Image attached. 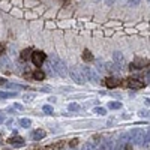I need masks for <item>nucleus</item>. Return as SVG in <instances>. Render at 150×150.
<instances>
[{"label":"nucleus","instance_id":"nucleus-25","mask_svg":"<svg viewBox=\"0 0 150 150\" xmlns=\"http://www.w3.org/2000/svg\"><path fill=\"white\" fill-rule=\"evenodd\" d=\"M122 2H123V3H125V5H126V2H128V0H122Z\"/></svg>","mask_w":150,"mask_h":150},{"label":"nucleus","instance_id":"nucleus-22","mask_svg":"<svg viewBox=\"0 0 150 150\" xmlns=\"http://www.w3.org/2000/svg\"><path fill=\"white\" fill-rule=\"evenodd\" d=\"M6 83V80L5 78H2V77H0V86H2V84H5Z\"/></svg>","mask_w":150,"mask_h":150},{"label":"nucleus","instance_id":"nucleus-3","mask_svg":"<svg viewBox=\"0 0 150 150\" xmlns=\"http://www.w3.org/2000/svg\"><path fill=\"white\" fill-rule=\"evenodd\" d=\"M30 60L33 62V65H35L36 68H39V66L44 65V62L47 60V54H45L44 51H33Z\"/></svg>","mask_w":150,"mask_h":150},{"label":"nucleus","instance_id":"nucleus-1","mask_svg":"<svg viewBox=\"0 0 150 150\" xmlns=\"http://www.w3.org/2000/svg\"><path fill=\"white\" fill-rule=\"evenodd\" d=\"M122 86L129 87V89H143L146 83L141 81L140 78H128V80H122Z\"/></svg>","mask_w":150,"mask_h":150},{"label":"nucleus","instance_id":"nucleus-12","mask_svg":"<svg viewBox=\"0 0 150 150\" xmlns=\"http://www.w3.org/2000/svg\"><path fill=\"white\" fill-rule=\"evenodd\" d=\"M44 137H45V132L44 131H36L35 134H33V138L38 141V140H41V138H44Z\"/></svg>","mask_w":150,"mask_h":150},{"label":"nucleus","instance_id":"nucleus-21","mask_svg":"<svg viewBox=\"0 0 150 150\" xmlns=\"http://www.w3.org/2000/svg\"><path fill=\"white\" fill-rule=\"evenodd\" d=\"M69 108H71V110H78V105H77V104H71Z\"/></svg>","mask_w":150,"mask_h":150},{"label":"nucleus","instance_id":"nucleus-20","mask_svg":"<svg viewBox=\"0 0 150 150\" xmlns=\"http://www.w3.org/2000/svg\"><path fill=\"white\" fill-rule=\"evenodd\" d=\"M104 2H105V3L108 5V6H111L112 3H114V2H116V0H104Z\"/></svg>","mask_w":150,"mask_h":150},{"label":"nucleus","instance_id":"nucleus-10","mask_svg":"<svg viewBox=\"0 0 150 150\" xmlns=\"http://www.w3.org/2000/svg\"><path fill=\"white\" fill-rule=\"evenodd\" d=\"M83 60L84 62H93V54L89 51V50H84L83 51Z\"/></svg>","mask_w":150,"mask_h":150},{"label":"nucleus","instance_id":"nucleus-2","mask_svg":"<svg viewBox=\"0 0 150 150\" xmlns=\"http://www.w3.org/2000/svg\"><path fill=\"white\" fill-rule=\"evenodd\" d=\"M149 66V60L143 59V57H135V60L129 65V71H140Z\"/></svg>","mask_w":150,"mask_h":150},{"label":"nucleus","instance_id":"nucleus-15","mask_svg":"<svg viewBox=\"0 0 150 150\" xmlns=\"http://www.w3.org/2000/svg\"><path fill=\"white\" fill-rule=\"evenodd\" d=\"M140 2H141V0H128L126 5L131 6V8H134V6H137V5H140Z\"/></svg>","mask_w":150,"mask_h":150},{"label":"nucleus","instance_id":"nucleus-13","mask_svg":"<svg viewBox=\"0 0 150 150\" xmlns=\"http://www.w3.org/2000/svg\"><path fill=\"white\" fill-rule=\"evenodd\" d=\"M71 74H72V78H74L75 81H77V83H80V84L83 83V80H81V77H80V74H78L77 71H75V69H74V71H72Z\"/></svg>","mask_w":150,"mask_h":150},{"label":"nucleus","instance_id":"nucleus-19","mask_svg":"<svg viewBox=\"0 0 150 150\" xmlns=\"http://www.w3.org/2000/svg\"><path fill=\"white\" fill-rule=\"evenodd\" d=\"M3 53H5V47H3L2 42H0V56H3Z\"/></svg>","mask_w":150,"mask_h":150},{"label":"nucleus","instance_id":"nucleus-24","mask_svg":"<svg viewBox=\"0 0 150 150\" xmlns=\"http://www.w3.org/2000/svg\"><path fill=\"white\" fill-rule=\"evenodd\" d=\"M146 104H149V105H150V99H146Z\"/></svg>","mask_w":150,"mask_h":150},{"label":"nucleus","instance_id":"nucleus-11","mask_svg":"<svg viewBox=\"0 0 150 150\" xmlns=\"http://www.w3.org/2000/svg\"><path fill=\"white\" fill-rule=\"evenodd\" d=\"M8 143H11V144H20V146L24 144L23 143V138H20V137H12V138L8 140Z\"/></svg>","mask_w":150,"mask_h":150},{"label":"nucleus","instance_id":"nucleus-7","mask_svg":"<svg viewBox=\"0 0 150 150\" xmlns=\"http://www.w3.org/2000/svg\"><path fill=\"white\" fill-rule=\"evenodd\" d=\"M32 77H33L35 80H38V81H42V80L45 78V72L41 71V69H36V71H33Z\"/></svg>","mask_w":150,"mask_h":150},{"label":"nucleus","instance_id":"nucleus-5","mask_svg":"<svg viewBox=\"0 0 150 150\" xmlns=\"http://www.w3.org/2000/svg\"><path fill=\"white\" fill-rule=\"evenodd\" d=\"M112 59H114L116 65H117L119 68H122V66L125 65V57H123V54H122L120 51H116V53H114V57H112Z\"/></svg>","mask_w":150,"mask_h":150},{"label":"nucleus","instance_id":"nucleus-17","mask_svg":"<svg viewBox=\"0 0 150 150\" xmlns=\"http://www.w3.org/2000/svg\"><path fill=\"white\" fill-rule=\"evenodd\" d=\"M111 147H112V143H105V146H104V150H111Z\"/></svg>","mask_w":150,"mask_h":150},{"label":"nucleus","instance_id":"nucleus-4","mask_svg":"<svg viewBox=\"0 0 150 150\" xmlns=\"http://www.w3.org/2000/svg\"><path fill=\"white\" fill-rule=\"evenodd\" d=\"M104 83H105L107 87H110V89H114V87L122 86V80H119V78H116V77H107Z\"/></svg>","mask_w":150,"mask_h":150},{"label":"nucleus","instance_id":"nucleus-6","mask_svg":"<svg viewBox=\"0 0 150 150\" xmlns=\"http://www.w3.org/2000/svg\"><path fill=\"white\" fill-rule=\"evenodd\" d=\"M84 74H86V77L89 78L90 81L96 83V80H98V75L95 74V71H93V69H90V68H86V69H84Z\"/></svg>","mask_w":150,"mask_h":150},{"label":"nucleus","instance_id":"nucleus-8","mask_svg":"<svg viewBox=\"0 0 150 150\" xmlns=\"http://www.w3.org/2000/svg\"><path fill=\"white\" fill-rule=\"evenodd\" d=\"M32 54H33V51H32V48H26V50H23L21 51V60H29V59H32Z\"/></svg>","mask_w":150,"mask_h":150},{"label":"nucleus","instance_id":"nucleus-18","mask_svg":"<svg viewBox=\"0 0 150 150\" xmlns=\"http://www.w3.org/2000/svg\"><path fill=\"white\" fill-rule=\"evenodd\" d=\"M144 80H146V83H150V72H146V75H144Z\"/></svg>","mask_w":150,"mask_h":150},{"label":"nucleus","instance_id":"nucleus-23","mask_svg":"<svg viewBox=\"0 0 150 150\" xmlns=\"http://www.w3.org/2000/svg\"><path fill=\"white\" fill-rule=\"evenodd\" d=\"M98 112H99V114H105V110L101 108V110H98Z\"/></svg>","mask_w":150,"mask_h":150},{"label":"nucleus","instance_id":"nucleus-16","mask_svg":"<svg viewBox=\"0 0 150 150\" xmlns=\"http://www.w3.org/2000/svg\"><path fill=\"white\" fill-rule=\"evenodd\" d=\"M140 116L141 117H149L150 116V111L149 110H143V111H140Z\"/></svg>","mask_w":150,"mask_h":150},{"label":"nucleus","instance_id":"nucleus-14","mask_svg":"<svg viewBox=\"0 0 150 150\" xmlns=\"http://www.w3.org/2000/svg\"><path fill=\"white\" fill-rule=\"evenodd\" d=\"M120 107H122L120 102H110L108 104V108H111V110H119Z\"/></svg>","mask_w":150,"mask_h":150},{"label":"nucleus","instance_id":"nucleus-26","mask_svg":"<svg viewBox=\"0 0 150 150\" xmlns=\"http://www.w3.org/2000/svg\"><path fill=\"white\" fill-rule=\"evenodd\" d=\"M147 2H150V0H147Z\"/></svg>","mask_w":150,"mask_h":150},{"label":"nucleus","instance_id":"nucleus-9","mask_svg":"<svg viewBox=\"0 0 150 150\" xmlns=\"http://www.w3.org/2000/svg\"><path fill=\"white\" fill-rule=\"evenodd\" d=\"M53 60L56 62V68H57V71L60 72V74H65V63L62 60H59V59H56V57H53Z\"/></svg>","mask_w":150,"mask_h":150}]
</instances>
